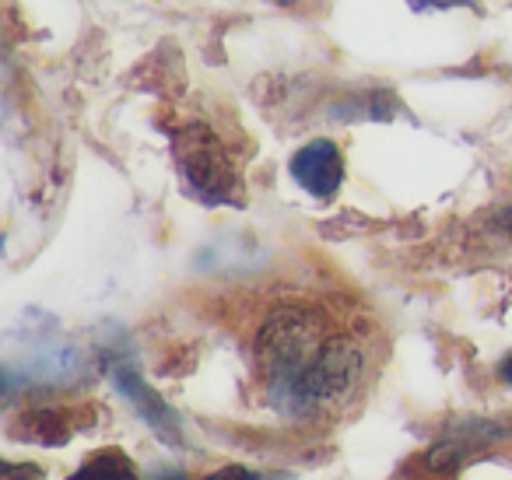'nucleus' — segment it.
<instances>
[{
    "mask_svg": "<svg viewBox=\"0 0 512 480\" xmlns=\"http://www.w3.org/2000/svg\"><path fill=\"white\" fill-rule=\"evenodd\" d=\"M498 375H502V379L512 386V354H505V358H502V365H498Z\"/></svg>",
    "mask_w": 512,
    "mask_h": 480,
    "instance_id": "9",
    "label": "nucleus"
},
{
    "mask_svg": "<svg viewBox=\"0 0 512 480\" xmlns=\"http://www.w3.org/2000/svg\"><path fill=\"white\" fill-rule=\"evenodd\" d=\"M176 162L183 172L190 193L207 207H221V204H242V183H239V169L228 158L225 144L218 141V134L200 123L186 127L176 137Z\"/></svg>",
    "mask_w": 512,
    "mask_h": 480,
    "instance_id": "1",
    "label": "nucleus"
},
{
    "mask_svg": "<svg viewBox=\"0 0 512 480\" xmlns=\"http://www.w3.org/2000/svg\"><path fill=\"white\" fill-rule=\"evenodd\" d=\"M151 480H186V477H183V473H179V470H172V473H169V470H158Z\"/></svg>",
    "mask_w": 512,
    "mask_h": 480,
    "instance_id": "10",
    "label": "nucleus"
},
{
    "mask_svg": "<svg viewBox=\"0 0 512 480\" xmlns=\"http://www.w3.org/2000/svg\"><path fill=\"white\" fill-rule=\"evenodd\" d=\"M292 179L313 197L327 200L341 190L344 183V151L334 141L320 137V141H309L306 148L295 151L292 158Z\"/></svg>",
    "mask_w": 512,
    "mask_h": 480,
    "instance_id": "2",
    "label": "nucleus"
},
{
    "mask_svg": "<svg viewBox=\"0 0 512 480\" xmlns=\"http://www.w3.org/2000/svg\"><path fill=\"white\" fill-rule=\"evenodd\" d=\"M271 4H285V8H288V4H295V0H271Z\"/></svg>",
    "mask_w": 512,
    "mask_h": 480,
    "instance_id": "11",
    "label": "nucleus"
},
{
    "mask_svg": "<svg viewBox=\"0 0 512 480\" xmlns=\"http://www.w3.org/2000/svg\"><path fill=\"white\" fill-rule=\"evenodd\" d=\"M0 480H46V473L36 463H4L0 466Z\"/></svg>",
    "mask_w": 512,
    "mask_h": 480,
    "instance_id": "6",
    "label": "nucleus"
},
{
    "mask_svg": "<svg viewBox=\"0 0 512 480\" xmlns=\"http://www.w3.org/2000/svg\"><path fill=\"white\" fill-rule=\"evenodd\" d=\"M81 428V417H74L71 410L60 407H36V410H22V414L11 417L8 431L18 442H36V445H67L74 438V431Z\"/></svg>",
    "mask_w": 512,
    "mask_h": 480,
    "instance_id": "4",
    "label": "nucleus"
},
{
    "mask_svg": "<svg viewBox=\"0 0 512 480\" xmlns=\"http://www.w3.org/2000/svg\"><path fill=\"white\" fill-rule=\"evenodd\" d=\"M414 11H446V8H470V11H481L477 0H411Z\"/></svg>",
    "mask_w": 512,
    "mask_h": 480,
    "instance_id": "7",
    "label": "nucleus"
},
{
    "mask_svg": "<svg viewBox=\"0 0 512 480\" xmlns=\"http://www.w3.org/2000/svg\"><path fill=\"white\" fill-rule=\"evenodd\" d=\"M113 382L116 389H120L123 396H127L130 403H134L137 414L148 421V428L155 431L158 438H162L165 445H179L183 442V428H179V417L176 410L169 407V403L162 400V393L158 389H151L148 382L141 379V375L134 372L130 365H116L113 368Z\"/></svg>",
    "mask_w": 512,
    "mask_h": 480,
    "instance_id": "3",
    "label": "nucleus"
},
{
    "mask_svg": "<svg viewBox=\"0 0 512 480\" xmlns=\"http://www.w3.org/2000/svg\"><path fill=\"white\" fill-rule=\"evenodd\" d=\"M67 480H141L134 459L123 449H99L78 466Z\"/></svg>",
    "mask_w": 512,
    "mask_h": 480,
    "instance_id": "5",
    "label": "nucleus"
},
{
    "mask_svg": "<svg viewBox=\"0 0 512 480\" xmlns=\"http://www.w3.org/2000/svg\"><path fill=\"white\" fill-rule=\"evenodd\" d=\"M204 480H260V473H253V470H249V466L232 463V466H221V470L207 473Z\"/></svg>",
    "mask_w": 512,
    "mask_h": 480,
    "instance_id": "8",
    "label": "nucleus"
}]
</instances>
